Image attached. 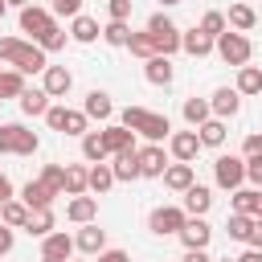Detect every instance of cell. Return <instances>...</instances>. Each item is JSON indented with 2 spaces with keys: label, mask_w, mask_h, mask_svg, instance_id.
Wrapping results in <instances>:
<instances>
[{
  "label": "cell",
  "mask_w": 262,
  "mask_h": 262,
  "mask_svg": "<svg viewBox=\"0 0 262 262\" xmlns=\"http://www.w3.org/2000/svg\"><path fill=\"white\" fill-rule=\"evenodd\" d=\"M242 156L250 160V156H262V135L254 131V135H246V143H242Z\"/></svg>",
  "instance_id": "cell-48"
},
{
  "label": "cell",
  "mask_w": 262,
  "mask_h": 262,
  "mask_svg": "<svg viewBox=\"0 0 262 262\" xmlns=\"http://www.w3.org/2000/svg\"><path fill=\"white\" fill-rule=\"evenodd\" d=\"M225 20H229V29H237V33H250V29L258 25V12H254L250 4H242V0H237V4H229V16H225Z\"/></svg>",
  "instance_id": "cell-29"
},
{
  "label": "cell",
  "mask_w": 262,
  "mask_h": 262,
  "mask_svg": "<svg viewBox=\"0 0 262 262\" xmlns=\"http://www.w3.org/2000/svg\"><path fill=\"white\" fill-rule=\"evenodd\" d=\"M176 237L184 242V250H205V246H209V237H213V229H209V221H205V217H188V221H184V229H180Z\"/></svg>",
  "instance_id": "cell-13"
},
{
  "label": "cell",
  "mask_w": 262,
  "mask_h": 262,
  "mask_svg": "<svg viewBox=\"0 0 262 262\" xmlns=\"http://www.w3.org/2000/svg\"><path fill=\"white\" fill-rule=\"evenodd\" d=\"M225 233H229L233 242H246V246H250V233H254V217H250V213H229V221H225Z\"/></svg>",
  "instance_id": "cell-34"
},
{
  "label": "cell",
  "mask_w": 262,
  "mask_h": 262,
  "mask_svg": "<svg viewBox=\"0 0 262 262\" xmlns=\"http://www.w3.org/2000/svg\"><path fill=\"white\" fill-rule=\"evenodd\" d=\"M237 262H262V250H258V246H250V250H246Z\"/></svg>",
  "instance_id": "cell-54"
},
{
  "label": "cell",
  "mask_w": 262,
  "mask_h": 262,
  "mask_svg": "<svg viewBox=\"0 0 262 262\" xmlns=\"http://www.w3.org/2000/svg\"><path fill=\"white\" fill-rule=\"evenodd\" d=\"M74 250H78V242L66 229H53V233L41 237V262H70Z\"/></svg>",
  "instance_id": "cell-10"
},
{
  "label": "cell",
  "mask_w": 262,
  "mask_h": 262,
  "mask_svg": "<svg viewBox=\"0 0 262 262\" xmlns=\"http://www.w3.org/2000/svg\"><path fill=\"white\" fill-rule=\"evenodd\" d=\"M106 16L111 20H127L131 16V0H106Z\"/></svg>",
  "instance_id": "cell-46"
},
{
  "label": "cell",
  "mask_w": 262,
  "mask_h": 262,
  "mask_svg": "<svg viewBox=\"0 0 262 262\" xmlns=\"http://www.w3.org/2000/svg\"><path fill=\"white\" fill-rule=\"evenodd\" d=\"M127 49H131L135 57H143V61H147V57H156V45H151V33H147V29H143V33H131Z\"/></svg>",
  "instance_id": "cell-43"
},
{
  "label": "cell",
  "mask_w": 262,
  "mask_h": 262,
  "mask_svg": "<svg viewBox=\"0 0 262 262\" xmlns=\"http://www.w3.org/2000/svg\"><path fill=\"white\" fill-rule=\"evenodd\" d=\"M196 135H201V147H221L225 143V119H205L201 127H196Z\"/></svg>",
  "instance_id": "cell-30"
},
{
  "label": "cell",
  "mask_w": 262,
  "mask_h": 262,
  "mask_svg": "<svg viewBox=\"0 0 262 262\" xmlns=\"http://www.w3.org/2000/svg\"><path fill=\"white\" fill-rule=\"evenodd\" d=\"M4 12H8V0H0V16H4Z\"/></svg>",
  "instance_id": "cell-58"
},
{
  "label": "cell",
  "mask_w": 262,
  "mask_h": 262,
  "mask_svg": "<svg viewBox=\"0 0 262 262\" xmlns=\"http://www.w3.org/2000/svg\"><path fill=\"white\" fill-rule=\"evenodd\" d=\"M184 262H213V258H209L205 250H188V254H184Z\"/></svg>",
  "instance_id": "cell-53"
},
{
  "label": "cell",
  "mask_w": 262,
  "mask_h": 262,
  "mask_svg": "<svg viewBox=\"0 0 262 262\" xmlns=\"http://www.w3.org/2000/svg\"><path fill=\"white\" fill-rule=\"evenodd\" d=\"M57 20H53V8H41V4H29L20 8V33H29L33 41H41L45 33H53Z\"/></svg>",
  "instance_id": "cell-9"
},
{
  "label": "cell",
  "mask_w": 262,
  "mask_h": 262,
  "mask_svg": "<svg viewBox=\"0 0 262 262\" xmlns=\"http://www.w3.org/2000/svg\"><path fill=\"white\" fill-rule=\"evenodd\" d=\"M213 180H217V188H225V192L242 188V184H246V156H217V160H213Z\"/></svg>",
  "instance_id": "cell-6"
},
{
  "label": "cell",
  "mask_w": 262,
  "mask_h": 262,
  "mask_svg": "<svg viewBox=\"0 0 262 262\" xmlns=\"http://www.w3.org/2000/svg\"><path fill=\"white\" fill-rule=\"evenodd\" d=\"M82 192H90V168L66 164V196H82Z\"/></svg>",
  "instance_id": "cell-28"
},
{
  "label": "cell",
  "mask_w": 262,
  "mask_h": 262,
  "mask_svg": "<svg viewBox=\"0 0 262 262\" xmlns=\"http://www.w3.org/2000/svg\"><path fill=\"white\" fill-rule=\"evenodd\" d=\"M37 262H41V258H37Z\"/></svg>",
  "instance_id": "cell-61"
},
{
  "label": "cell",
  "mask_w": 262,
  "mask_h": 262,
  "mask_svg": "<svg viewBox=\"0 0 262 262\" xmlns=\"http://www.w3.org/2000/svg\"><path fill=\"white\" fill-rule=\"evenodd\" d=\"M209 205H213V192H209L205 184H188V188H184V213H188V217H205Z\"/></svg>",
  "instance_id": "cell-19"
},
{
  "label": "cell",
  "mask_w": 262,
  "mask_h": 262,
  "mask_svg": "<svg viewBox=\"0 0 262 262\" xmlns=\"http://www.w3.org/2000/svg\"><path fill=\"white\" fill-rule=\"evenodd\" d=\"M8 4H12V8H29L33 0H8Z\"/></svg>",
  "instance_id": "cell-55"
},
{
  "label": "cell",
  "mask_w": 262,
  "mask_h": 262,
  "mask_svg": "<svg viewBox=\"0 0 262 262\" xmlns=\"http://www.w3.org/2000/svg\"><path fill=\"white\" fill-rule=\"evenodd\" d=\"M20 201H25L29 209H45V205H53V192H49L41 180H29V184L20 188Z\"/></svg>",
  "instance_id": "cell-31"
},
{
  "label": "cell",
  "mask_w": 262,
  "mask_h": 262,
  "mask_svg": "<svg viewBox=\"0 0 262 262\" xmlns=\"http://www.w3.org/2000/svg\"><path fill=\"white\" fill-rule=\"evenodd\" d=\"M196 29H201V33H209V37L217 41V37H221V33L229 29V20H225V12H217V8H209V12L201 16V25H196Z\"/></svg>",
  "instance_id": "cell-41"
},
{
  "label": "cell",
  "mask_w": 262,
  "mask_h": 262,
  "mask_svg": "<svg viewBox=\"0 0 262 262\" xmlns=\"http://www.w3.org/2000/svg\"><path fill=\"white\" fill-rule=\"evenodd\" d=\"M164 168H168V156H164L160 143L139 147V172H143V176H164Z\"/></svg>",
  "instance_id": "cell-18"
},
{
  "label": "cell",
  "mask_w": 262,
  "mask_h": 262,
  "mask_svg": "<svg viewBox=\"0 0 262 262\" xmlns=\"http://www.w3.org/2000/svg\"><path fill=\"white\" fill-rule=\"evenodd\" d=\"M25 94V74L20 70H0V98H20Z\"/></svg>",
  "instance_id": "cell-38"
},
{
  "label": "cell",
  "mask_w": 262,
  "mask_h": 262,
  "mask_svg": "<svg viewBox=\"0 0 262 262\" xmlns=\"http://www.w3.org/2000/svg\"><path fill=\"white\" fill-rule=\"evenodd\" d=\"M41 86H45V94H49V98H61V94H70V86H74V74H70L66 66H45V74H41Z\"/></svg>",
  "instance_id": "cell-14"
},
{
  "label": "cell",
  "mask_w": 262,
  "mask_h": 262,
  "mask_svg": "<svg viewBox=\"0 0 262 262\" xmlns=\"http://www.w3.org/2000/svg\"><path fill=\"white\" fill-rule=\"evenodd\" d=\"M111 160H115V164H111V168H115V180H139V176H143V172H139V147H123V151H115Z\"/></svg>",
  "instance_id": "cell-15"
},
{
  "label": "cell",
  "mask_w": 262,
  "mask_h": 262,
  "mask_svg": "<svg viewBox=\"0 0 262 262\" xmlns=\"http://www.w3.org/2000/svg\"><path fill=\"white\" fill-rule=\"evenodd\" d=\"M45 123L61 135H86L90 131V115L86 111H70V106H49L45 111Z\"/></svg>",
  "instance_id": "cell-5"
},
{
  "label": "cell",
  "mask_w": 262,
  "mask_h": 262,
  "mask_svg": "<svg viewBox=\"0 0 262 262\" xmlns=\"http://www.w3.org/2000/svg\"><path fill=\"white\" fill-rule=\"evenodd\" d=\"M168 151H172V160L192 164L196 151H201V135H196V127H192V131H172V135H168Z\"/></svg>",
  "instance_id": "cell-11"
},
{
  "label": "cell",
  "mask_w": 262,
  "mask_h": 262,
  "mask_svg": "<svg viewBox=\"0 0 262 262\" xmlns=\"http://www.w3.org/2000/svg\"><path fill=\"white\" fill-rule=\"evenodd\" d=\"M143 74H147L151 86H172V57H164V53L147 57V61H143Z\"/></svg>",
  "instance_id": "cell-22"
},
{
  "label": "cell",
  "mask_w": 262,
  "mask_h": 262,
  "mask_svg": "<svg viewBox=\"0 0 262 262\" xmlns=\"http://www.w3.org/2000/svg\"><path fill=\"white\" fill-rule=\"evenodd\" d=\"M205 119H213L209 98H184V123H188V127H201Z\"/></svg>",
  "instance_id": "cell-36"
},
{
  "label": "cell",
  "mask_w": 262,
  "mask_h": 262,
  "mask_svg": "<svg viewBox=\"0 0 262 262\" xmlns=\"http://www.w3.org/2000/svg\"><path fill=\"white\" fill-rule=\"evenodd\" d=\"M98 37H102V29H98V20H94V16H82V12H78V16L70 20V41L90 45V41H98Z\"/></svg>",
  "instance_id": "cell-21"
},
{
  "label": "cell",
  "mask_w": 262,
  "mask_h": 262,
  "mask_svg": "<svg viewBox=\"0 0 262 262\" xmlns=\"http://www.w3.org/2000/svg\"><path fill=\"white\" fill-rule=\"evenodd\" d=\"M237 94H242V98L262 94V70H258V66H242V70H237Z\"/></svg>",
  "instance_id": "cell-35"
},
{
  "label": "cell",
  "mask_w": 262,
  "mask_h": 262,
  "mask_svg": "<svg viewBox=\"0 0 262 262\" xmlns=\"http://www.w3.org/2000/svg\"><path fill=\"white\" fill-rule=\"evenodd\" d=\"M4 201H12V180L0 172V205H4Z\"/></svg>",
  "instance_id": "cell-51"
},
{
  "label": "cell",
  "mask_w": 262,
  "mask_h": 262,
  "mask_svg": "<svg viewBox=\"0 0 262 262\" xmlns=\"http://www.w3.org/2000/svg\"><path fill=\"white\" fill-rule=\"evenodd\" d=\"M209 106H213L217 119H233V115L242 111V94H237V86H217L213 98H209Z\"/></svg>",
  "instance_id": "cell-12"
},
{
  "label": "cell",
  "mask_w": 262,
  "mask_h": 262,
  "mask_svg": "<svg viewBox=\"0 0 262 262\" xmlns=\"http://www.w3.org/2000/svg\"><path fill=\"white\" fill-rule=\"evenodd\" d=\"M160 4H164V8H172V4H180V0H160Z\"/></svg>",
  "instance_id": "cell-57"
},
{
  "label": "cell",
  "mask_w": 262,
  "mask_h": 262,
  "mask_svg": "<svg viewBox=\"0 0 262 262\" xmlns=\"http://www.w3.org/2000/svg\"><path fill=\"white\" fill-rule=\"evenodd\" d=\"M53 102H49V94H45V86L41 90H33V86H25V94H20V111L29 115V119H45V111H49Z\"/></svg>",
  "instance_id": "cell-23"
},
{
  "label": "cell",
  "mask_w": 262,
  "mask_h": 262,
  "mask_svg": "<svg viewBox=\"0 0 262 262\" xmlns=\"http://www.w3.org/2000/svg\"><path fill=\"white\" fill-rule=\"evenodd\" d=\"M184 221H188L184 205H160V209H151L147 229H151L156 237H168V233H180V229H184Z\"/></svg>",
  "instance_id": "cell-8"
},
{
  "label": "cell",
  "mask_w": 262,
  "mask_h": 262,
  "mask_svg": "<svg viewBox=\"0 0 262 262\" xmlns=\"http://www.w3.org/2000/svg\"><path fill=\"white\" fill-rule=\"evenodd\" d=\"M0 221H4V225H12V229H25V221H29V205H25V201H16V196H12V201H4V205H0Z\"/></svg>",
  "instance_id": "cell-32"
},
{
  "label": "cell",
  "mask_w": 262,
  "mask_h": 262,
  "mask_svg": "<svg viewBox=\"0 0 262 262\" xmlns=\"http://www.w3.org/2000/svg\"><path fill=\"white\" fill-rule=\"evenodd\" d=\"M66 217H70L74 225L94 221V217H98V196H86V192H82V196H74V201L66 205Z\"/></svg>",
  "instance_id": "cell-20"
},
{
  "label": "cell",
  "mask_w": 262,
  "mask_h": 262,
  "mask_svg": "<svg viewBox=\"0 0 262 262\" xmlns=\"http://www.w3.org/2000/svg\"><path fill=\"white\" fill-rule=\"evenodd\" d=\"M49 8H53V16H70V20H74V16L82 12V0H53Z\"/></svg>",
  "instance_id": "cell-45"
},
{
  "label": "cell",
  "mask_w": 262,
  "mask_h": 262,
  "mask_svg": "<svg viewBox=\"0 0 262 262\" xmlns=\"http://www.w3.org/2000/svg\"><path fill=\"white\" fill-rule=\"evenodd\" d=\"M254 217H262V192H258V213H254Z\"/></svg>",
  "instance_id": "cell-56"
},
{
  "label": "cell",
  "mask_w": 262,
  "mask_h": 262,
  "mask_svg": "<svg viewBox=\"0 0 262 262\" xmlns=\"http://www.w3.org/2000/svg\"><path fill=\"white\" fill-rule=\"evenodd\" d=\"M221 262H237V258H221Z\"/></svg>",
  "instance_id": "cell-59"
},
{
  "label": "cell",
  "mask_w": 262,
  "mask_h": 262,
  "mask_svg": "<svg viewBox=\"0 0 262 262\" xmlns=\"http://www.w3.org/2000/svg\"><path fill=\"white\" fill-rule=\"evenodd\" d=\"M180 49H184V53H192V57H205V53H213V49H217V41L192 25L188 33H180Z\"/></svg>",
  "instance_id": "cell-17"
},
{
  "label": "cell",
  "mask_w": 262,
  "mask_h": 262,
  "mask_svg": "<svg viewBox=\"0 0 262 262\" xmlns=\"http://www.w3.org/2000/svg\"><path fill=\"white\" fill-rule=\"evenodd\" d=\"M123 127H131V131L143 135L147 143H160V139L172 135L168 115H156V111H147V106H127V111H123Z\"/></svg>",
  "instance_id": "cell-2"
},
{
  "label": "cell",
  "mask_w": 262,
  "mask_h": 262,
  "mask_svg": "<svg viewBox=\"0 0 262 262\" xmlns=\"http://www.w3.org/2000/svg\"><path fill=\"white\" fill-rule=\"evenodd\" d=\"M0 61L20 70V74H45V49L37 41H20V37H0Z\"/></svg>",
  "instance_id": "cell-1"
},
{
  "label": "cell",
  "mask_w": 262,
  "mask_h": 262,
  "mask_svg": "<svg viewBox=\"0 0 262 262\" xmlns=\"http://www.w3.org/2000/svg\"><path fill=\"white\" fill-rule=\"evenodd\" d=\"M258 192L262 188H233V213H258Z\"/></svg>",
  "instance_id": "cell-42"
},
{
  "label": "cell",
  "mask_w": 262,
  "mask_h": 262,
  "mask_svg": "<svg viewBox=\"0 0 262 262\" xmlns=\"http://www.w3.org/2000/svg\"><path fill=\"white\" fill-rule=\"evenodd\" d=\"M25 229L33 233V237H45V233H53V209L45 205V209H29V221H25Z\"/></svg>",
  "instance_id": "cell-33"
},
{
  "label": "cell",
  "mask_w": 262,
  "mask_h": 262,
  "mask_svg": "<svg viewBox=\"0 0 262 262\" xmlns=\"http://www.w3.org/2000/svg\"><path fill=\"white\" fill-rule=\"evenodd\" d=\"M41 147L37 131L20 127V123H0V156H33Z\"/></svg>",
  "instance_id": "cell-3"
},
{
  "label": "cell",
  "mask_w": 262,
  "mask_h": 262,
  "mask_svg": "<svg viewBox=\"0 0 262 262\" xmlns=\"http://www.w3.org/2000/svg\"><path fill=\"white\" fill-rule=\"evenodd\" d=\"M164 184H168L172 192H184L188 184H196V176H192V164H184V160L168 164V168H164Z\"/></svg>",
  "instance_id": "cell-25"
},
{
  "label": "cell",
  "mask_w": 262,
  "mask_h": 262,
  "mask_svg": "<svg viewBox=\"0 0 262 262\" xmlns=\"http://www.w3.org/2000/svg\"><path fill=\"white\" fill-rule=\"evenodd\" d=\"M147 33H151V45H156V53H164V57H172L176 49H180V29L164 16V12H156L151 20H147Z\"/></svg>",
  "instance_id": "cell-7"
},
{
  "label": "cell",
  "mask_w": 262,
  "mask_h": 262,
  "mask_svg": "<svg viewBox=\"0 0 262 262\" xmlns=\"http://www.w3.org/2000/svg\"><path fill=\"white\" fill-rule=\"evenodd\" d=\"M94 262H131V258H127V250H102Z\"/></svg>",
  "instance_id": "cell-50"
},
{
  "label": "cell",
  "mask_w": 262,
  "mask_h": 262,
  "mask_svg": "<svg viewBox=\"0 0 262 262\" xmlns=\"http://www.w3.org/2000/svg\"><path fill=\"white\" fill-rule=\"evenodd\" d=\"M250 53H254V45H250V37L246 33H237V29H225L221 37H217V57L225 61V66H250Z\"/></svg>",
  "instance_id": "cell-4"
},
{
  "label": "cell",
  "mask_w": 262,
  "mask_h": 262,
  "mask_svg": "<svg viewBox=\"0 0 262 262\" xmlns=\"http://www.w3.org/2000/svg\"><path fill=\"white\" fill-rule=\"evenodd\" d=\"M70 262H74V258H70Z\"/></svg>",
  "instance_id": "cell-60"
},
{
  "label": "cell",
  "mask_w": 262,
  "mask_h": 262,
  "mask_svg": "<svg viewBox=\"0 0 262 262\" xmlns=\"http://www.w3.org/2000/svg\"><path fill=\"white\" fill-rule=\"evenodd\" d=\"M74 242H78V250H82V254L98 258V254L106 250V229H98L94 221H86V225L78 229V237H74Z\"/></svg>",
  "instance_id": "cell-16"
},
{
  "label": "cell",
  "mask_w": 262,
  "mask_h": 262,
  "mask_svg": "<svg viewBox=\"0 0 262 262\" xmlns=\"http://www.w3.org/2000/svg\"><path fill=\"white\" fill-rule=\"evenodd\" d=\"M102 139H106L111 156H115V151H123V147H135V131H131V127H123V123H106V127H102Z\"/></svg>",
  "instance_id": "cell-26"
},
{
  "label": "cell",
  "mask_w": 262,
  "mask_h": 262,
  "mask_svg": "<svg viewBox=\"0 0 262 262\" xmlns=\"http://www.w3.org/2000/svg\"><path fill=\"white\" fill-rule=\"evenodd\" d=\"M82 156H86V164H102V160H111V147H106L102 131H86V135H82Z\"/></svg>",
  "instance_id": "cell-27"
},
{
  "label": "cell",
  "mask_w": 262,
  "mask_h": 262,
  "mask_svg": "<svg viewBox=\"0 0 262 262\" xmlns=\"http://www.w3.org/2000/svg\"><path fill=\"white\" fill-rule=\"evenodd\" d=\"M37 180H41V184H45L53 196H61V192H66V168H61V164H45Z\"/></svg>",
  "instance_id": "cell-39"
},
{
  "label": "cell",
  "mask_w": 262,
  "mask_h": 262,
  "mask_svg": "<svg viewBox=\"0 0 262 262\" xmlns=\"http://www.w3.org/2000/svg\"><path fill=\"white\" fill-rule=\"evenodd\" d=\"M246 180H250L254 188H262V156H250V160H246Z\"/></svg>",
  "instance_id": "cell-47"
},
{
  "label": "cell",
  "mask_w": 262,
  "mask_h": 262,
  "mask_svg": "<svg viewBox=\"0 0 262 262\" xmlns=\"http://www.w3.org/2000/svg\"><path fill=\"white\" fill-rule=\"evenodd\" d=\"M131 33H135V29H131L127 20H106V25H102V41H106V45H127Z\"/></svg>",
  "instance_id": "cell-40"
},
{
  "label": "cell",
  "mask_w": 262,
  "mask_h": 262,
  "mask_svg": "<svg viewBox=\"0 0 262 262\" xmlns=\"http://www.w3.org/2000/svg\"><path fill=\"white\" fill-rule=\"evenodd\" d=\"M82 111H86L90 119H102V123H106V119L115 115V102H111L106 90H90V94L82 98Z\"/></svg>",
  "instance_id": "cell-24"
},
{
  "label": "cell",
  "mask_w": 262,
  "mask_h": 262,
  "mask_svg": "<svg viewBox=\"0 0 262 262\" xmlns=\"http://www.w3.org/2000/svg\"><path fill=\"white\" fill-rule=\"evenodd\" d=\"M66 41H70V33H66V29H53V33H45L37 45H41L45 53H57V49H66Z\"/></svg>",
  "instance_id": "cell-44"
},
{
  "label": "cell",
  "mask_w": 262,
  "mask_h": 262,
  "mask_svg": "<svg viewBox=\"0 0 262 262\" xmlns=\"http://www.w3.org/2000/svg\"><path fill=\"white\" fill-rule=\"evenodd\" d=\"M250 246L262 250V217H254V233H250Z\"/></svg>",
  "instance_id": "cell-52"
},
{
  "label": "cell",
  "mask_w": 262,
  "mask_h": 262,
  "mask_svg": "<svg viewBox=\"0 0 262 262\" xmlns=\"http://www.w3.org/2000/svg\"><path fill=\"white\" fill-rule=\"evenodd\" d=\"M111 184H115V168H111L106 160H102V164H90V192H94V196H102Z\"/></svg>",
  "instance_id": "cell-37"
},
{
  "label": "cell",
  "mask_w": 262,
  "mask_h": 262,
  "mask_svg": "<svg viewBox=\"0 0 262 262\" xmlns=\"http://www.w3.org/2000/svg\"><path fill=\"white\" fill-rule=\"evenodd\" d=\"M12 242H16V237H12V225H4V221H0V258L12 250Z\"/></svg>",
  "instance_id": "cell-49"
}]
</instances>
